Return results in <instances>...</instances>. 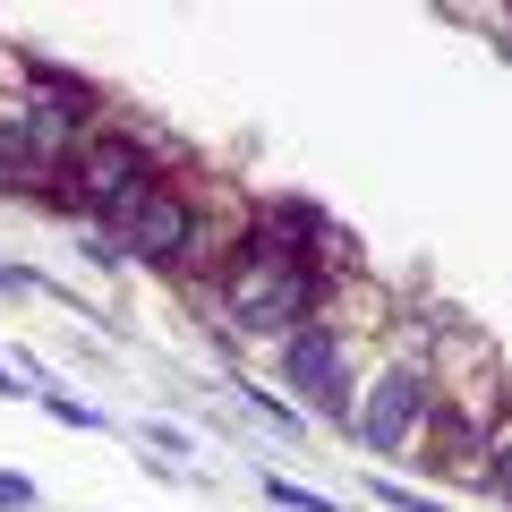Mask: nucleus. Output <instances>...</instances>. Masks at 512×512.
<instances>
[{
    "mask_svg": "<svg viewBox=\"0 0 512 512\" xmlns=\"http://www.w3.org/2000/svg\"><path fill=\"white\" fill-rule=\"evenodd\" d=\"M316 308H325V282L308 274V265H291V256H265L239 239V256L222 265V316L248 333H299L316 325Z\"/></svg>",
    "mask_w": 512,
    "mask_h": 512,
    "instance_id": "f257e3e1",
    "label": "nucleus"
},
{
    "mask_svg": "<svg viewBox=\"0 0 512 512\" xmlns=\"http://www.w3.org/2000/svg\"><path fill=\"white\" fill-rule=\"evenodd\" d=\"M154 163H163V146H154L146 128H94L86 146L69 154V171H60V214L111 222L137 188L154 180Z\"/></svg>",
    "mask_w": 512,
    "mask_h": 512,
    "instance_id": "f03ea898",
    "label": "nucleus"
},
{
    "mask_svg": "<svg viewBox=\"0 0 512 512\" xmlns=\"http://www.w3.org/2000/svg\"><path fill=\"white\" fill-rule=\"evenodd\" d=\"M111 231H120L128 256H146V265H188V256L205 248V205L188 197L180 180H163V171H154V180L137 188L120 214H111Z\"/></svg>",
    "mask_w": 512,
    "mask_h": 512,
    "instance_id": "7ed1b4c3",
    "label": "nucleus"
},
{
    "mask_svg": "<svg viewBox=\"0 0 512 512\" xmlns=\"http://www.w3.org/2000/svg\"><path fill=\"white\" fill-rule=\"evenodd\" d=\"M427 410H436V367L402 350V359H393V367H384V376L359 393V419H350V427H359L376 453H419Z\"/></svg>",
    "mask_w": 512,
    "mask_h": 512,
    "instance_id": "20e7f679",
    "label": "nucleus"
},
{
    "mask_svg": "<svg viewBox=\"0 0 512 512\" xmlns=\"http://www.w3.org/2000/svg\"><path fill=\"white\" fill-rule=\"evenodd\" d=\"M316 239H325V214H316L308 197H265V205H248V248L308 265V256H316Z\"/></svg>",
    "mask_w": 512,
    "mask_h": 512,
    "instance_id": "39448f33",
    "label": "nucleus"
},
{
    "mask_svg": "<svg viewBox=\"0 0 512 512\" xmlns=\"http://www.w3.org/2000/svg\"><path fill=\"white\" fill-rule=\"evenodd\" d=\"M282 376H291V393H316V402H342V333L333 325H299L282 333Z\"/></svg>",
    "mask_w": 512,
    "mask_h": 512,
    "instance_id": "423d86ee",
    "label": "nucleus"
},
{
    "mask_svg": "<svg viewBox=\"0 0 512 512\" xmlns=\"http://www.w3.org/2000/svg\"><path fill=\"white\" fill-rule=\"evenodd\" d=\"M478 487H495L512 504V410L495 419V436H487V470H478Z\"/></svg>",
    "mask_w": 512,
    "mask_h": 512,
    "instance_id": "0eeeda50",
    "label": "nucleus"
},
{
    "mask_svg": "<svg viewBox=\"0 0 512 512\" xmlns=\"http://www.w3.org/2000/svg\"><path fill=\"white\" fill-rule=\"evenodd\" d=\"M265 495H274V504H291V512H342V504H325V495L291 487V478H265Z\"/></svg>",
    "mask_w": 512,
    "mask_h": 512,
    "instance_id": "6e6552de",
    "label": "nucleus"
},
{
    "mask_svg": "<svg viewBox=\"0 0 512 512\" xmlns=\"http://www.w3.org/2000/svg\"><path fill=\"white\" fill-rule=\"evenodd\" d=\"M384 504H402V512H444V504H427V495H410V487H384Z\"/></svg>",
    "mask_w": 512,
    "mask_h": 512,
    "instance_id": "1a4fd4ad",
    "label": "nucleus"
},
{
    "mask_svg": "<svg viewBox=\"0 0 512 512\" xmlns=\"http://www.w3.org/2000/svg\"><path fill=\"white\" fill-rule=\"evenodd\" d=\"M0 393H18V376H9V367H0Z\"/></svg>",
    "mask_w": 512,
    "mask_h": 512,
    "instance_id": "9d476101",
    "label": "nucleus"
},
{
    "mask_svg": "<svg viewBox=\"0 0 512 512\" xmlns=\"http://www.w3.org/2000/svg\"><path fill=\"white\" fill-rule=\"evenodd\" d=\"M9 282H18V274H0V291H9Z\"/></svg>",
    "mask_w": 512,
    "mask_h": 512,
    "instance_id": "9b49d317",
    "label": "nucleus"
}]
</instances>
